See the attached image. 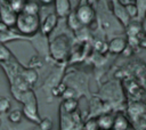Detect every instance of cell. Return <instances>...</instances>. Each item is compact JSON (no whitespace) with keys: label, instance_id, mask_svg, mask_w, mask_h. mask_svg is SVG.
Segmentation results:
<instances>
[{"label":"cell","instance_id":"7c38bea8","mask_svg":"<svg viewBox=\"0 0 146 130\" xmlns=\"http://www.w3.org/2000/svg\"><path fill=\"white\" fill-rule=\"evenodd\" d=\"M74 94H75V91L73 90V89H70V88H66L65 89V91L63 92V97L65 98V99H70V98H74Z\"/></svg>","mask_w":146,"mask_h":130},{"label":"cell","instance_id":"ba28073f","mask_svg":"<svg viewBox=\"0 0 146 130\" xmlns=\"http://www.w3.org/2000/svg\"><path fill=\"white\" fill-rule=\"evenodd\" d=\"M39 11V6L35 2H27L23 7V13L31 14V15H38Z\"/></svg>","mask_w":146,"mask_h":130},{"label":"cell","instance_id":"5b68a950","mask_svg":"<svg viewBox=\"0 0 146 130\" xmlns=\"http://www.w3.org/2000/svg\"><path fill=\"white\" fill-rule=\"evenodd\" d=\"M1 14H2V22H5L7 25H13V24H16V19L17 17L15 16V14L9 10V9H5V13L1 10Z\"/></svg>","mask_w":146,"mask_h":130},{"label":"cell","instance_id":"277c9868","mask_svg":"<svg viewBox=\"0 0 146 130\" xmlns=\"http://www.w3.org/2000/svg\"><path fill=\"white\" fill-rule=\"evenodd\" d=\"M63 108L66 113H74L78 108V100L74 98L65 99L63 101Z\"/></svg>","mask_w":146,"mask_h":130},{"label":"cell","instance_id":"9a60e30c","mask_svg":"<svg viewBox=\"0 0 146 130\" xmlns=\"http://www.w3.org/2000/svg\"><path fill=\"white\" fill-rule=\"evenodd\" d=\"M40 2L43 3V5H50V3L54 2V0H40Z\"/></svg>","mask_w":146,"mask_h":130},{"label":"cell","instance_id":"8fae6325","mask_svg":"<svg viewBox=\"0 0 146 130\" xmlns=\"http://www.w3.org/2000/svg\"><path fill=\"white\" fill-rule=\"evenodd\" d=\"M51 125H52L51 121L48 119H44L40 124V129H38V130H49V129H51Z\"/></svg>","mask_w":146,"mask_h":130},{"label":"cell","instance_id":"3957f363","mask_svg":"<svg viewBox=\"0 0 146 130\" xmlns=\"http://www.w3.org/2000/svg\"><path fill=\"white\" fill-rule=\"evenodd\" d=\"M124 47H125V41L122 38H115L110 42L108 50L113 54H120L121 51H123Z\"/></svg>","mask_w":146,"mask_h":130},{"label":"cell","instance_id":"30bf717a","mask_svg":"<svg viewBox=\"0 0 146 130\" xmlns=\"http://www.w3.org/2000/svg\"><path fill=\"white\" fill-rule=\"evenodd\" d=\"M10 107V103L7 98H0V112L3 113V112H7Z\"/></svg>","mask_w":146,"mask_h":130},{"label":"cell","instance_id":"5bb4252c","mask_svg":"<svg viewBox=\"0 0 146 130\" xmlns=\"http://www.w3.org/2000/svg\"><path fill=\"white\" fill-rule=\"evenodd\" d=\"M7 29H8V25H7L5 22L1 21V22H0V32H5Z\"/></svg>","mask_w":146,"mask_h":130},{"label":"cell","instance_id":"7a4b0ae2","mask_svg":"<svg viewBox=\"0 0 146 130\" xmlns=\"http://www.w3.org/2000/svg\"><path fill=\"white\" fill-rule=\"evenodd\" d=\"M76 18L83 25H90L95 19V10L90 5H82L76 10Z\"/></svg>","mask_w":146,"mask_h":130},{"label":"cell","instance_id":"52a82bcc","mask_svg":"<svg viewBox=\"0 0 146 130\" xmlns=\"http://www.w3.org/2000/svg\"><path fill=\"white\" fill-rule=\"evenodd\" d=\"M113 127L115 130H125L127 127H128V121L125 120V117L123 116H116L114 119V122H113Z\"/></svg>","mask_w":146,"mask_h":130},{"label":"cell","instance_id":"8992f818","mask_svg":"<svg viewBox=\"0 0 146 130\" xmlns=\"http://www.w3.org/2000/svg\"><path fill=\"white\" fill-rule=\"evenodd\" d=\"M113 122H114V119L110 115H103L98 119V122L97 124L103 128V129H110L111 127H113Z\"/></svg>","mask_w":146,"mask_h":130},{"label":"cell","instance_id":"9c48e42d","mask_svg":"<svg viewBox=\"0 0 146 130\" xmlns=\"http://www.w3.org/2000/svg\"><path fill=\"white\" fill-rule=\"evenodd\" d=\"M23 119V112H21L19 109H15V111H11L8 115V120L11 122V123H19Z\"/></svg>","mask_w":146,"mask_h":130},{"label":"cell","instance_id":"4fadbf2b","mask_svg":"<svg viewBox=\"0 0 146 130\" xmlns=\"http://www.w3.org/2000/svg\"><path fill=\"white\" fill-rule=\"evenodd\" d=\"M125 10L128 11V14H129L130 16H136V15H137V8H136L135 5H128V6L125 7Z\"/></svg>","mask_w":146,"mask_h":130},{"label":"cell","instance_id":"6da1fadb","mask_svg":"<svg viewBox=\"0 0 146 130\" xmlns=\"http://www.w3.org/2000/svg\"><path fill=\"white\" fill-rule=\"evenodd\" d=\"M16 25L18 30L26 35L34 34L40 27V19L38 15H31L26 13H21L16 19Z\"/></svg>","mask_w":146,"mask_h":130}]
</instances>
